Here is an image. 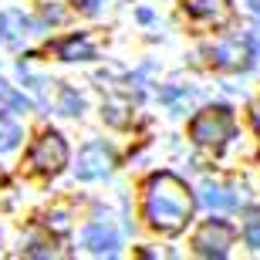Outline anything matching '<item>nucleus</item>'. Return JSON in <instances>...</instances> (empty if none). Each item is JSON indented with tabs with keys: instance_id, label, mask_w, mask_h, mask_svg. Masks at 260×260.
<instances>
[{
	"instance_id": "1",
	"label": "nucleus",
	"mask_w": 260,
	"mask_h": 260,
	"mask_svg": "<svg viewBox=\"0 0 260 260\" xmlns=\"http://www.w3.org/2000/svg\"><path fill=\"white\" fill-rule=\"evenodd\" d=\"M196 200L189 186L173 173H159L145 186V220L159 233H179L193 220Z\"/></svg>"
},
{
	"instance_id": "2",
	"label": "nucleus",
	"mask_w": 260,
	"mask_h": 260,
	"mask_svg": "<svg viewBox=\"0 0 260 260\" xmlns=\"http://www.w3.org/2000/svg\"><path fill=\"white\" fill-rule=\"evenodd\" d=\"M189 139L200 145H223L226 139H233V115L230 108L223 105H213V108H203L200 115L189 122Z\"/></svg>"
},
{
	"instance_id": "3",
	"label": "nucleus",
	"mask_w": 260,
	"mask_h": 260,
	"mask_svg": "<svg viewBox=\"0 0 260 260\" xmlns=\"http://www.w3.org/2000/svg\"><path fill=\"white\" fill-rule=\"evenodd\" d=\"M27 162H30V169H38V173H58V169L68 166V142L58 132H44L38 142L30 145Z\"/></svg>"
},
{
	"instance_id": "4",
	"label": "nucleus",
	"mask_w": 260,
	"mask_h": 260,
	"mask_svg": "<svg viewBox=\"0 0 260 260\" xmlns=\"http://www.w3.org/2000/svg\"><path fill=\"white\" fill-rule=\"evenodd\" d=\"M193 247H196L200 257L223 260L226 253H230V247H233V226H230V223H223V220L203 223L200 233H196V240H193Z\"/></svg>"
},
{
	"instance_id": "5",
	"label": "nucleus",
	"mask_w": 260,
	"mask_h": 260,
	"mask_svg": "<svg viewBox=\"0 0 260 260\" xmlns=\"http://www.w3.org/2000/svg\"><path fill=\"white\" fill-rule=\"evenodd\" d=\"M115 166V152L108 149L105 142H88L81 152H78V179H102V176L112 173Z\"/></svg>"
},
{
	"instance_id": "6",
	"label": "nucleus",
	"mask_w": 260,
	"mask_h": 260,
	"mask_svg": "<svg viewBox=\"0 0 260 260\" xmlns=\"http://www.w3.org/2000/svg\"><path fill=\"white\" fill-rule=\"evenodd\" d=\"M250 58H253V48L247 38H233V41H223L220 48L213 51V61L220 68H226V71H247L250 68Z\"/></svg>"
},
{
	"instance_id": "7",
	"label": "nucleus",
	"mask_w": 260,
	"mask_h": 260,
	"mask_svg": "<svg viewBox=\"0 0 260 260\" xmlns=\"http://www.w3.org/2000/svg\"><path fill=\"white\" fill-rule=\"evenodd\" d=\"M81 243L88 247V253H95V257H112L118 253V233L108 226V223H91L81 237Z\"/></svg>"
},
{
	"instance_id": "8",
	"label": "nucleus",
	"mask_w": 260,
	"mask_h": 260,
	"mask_svg": "<svg viewBox=\"0 0 260 260\" xmlns=\"http://www.w3.org/2000/svg\"><path fill=\"white\" fill-rule=\"evenodd\" d=\"M30 34V20L20 10H0V41L7 48H20Z\"/></svg>"
},
{
	"instance_id": "9",
	"label": "nucleus",
	"mask_w": 260,
	"mask_h": 260,
	"mask_svg": "<svg viewBox=\"0 0 260 260\" xmlns=\"http://www.w3.org/2000/svg\"><path fill=\"white\" fill-rule=\"evenodd\" d=\"M58 58L64 61H91L95 58V48H91V41L85 34H75V38H64L58 44Z\"/></svg>"
},
{
	"instance_id": "10",
	"label": "nucleus",
	"mask_w": 260,
	"mask_h": 260,
	"mask_svg": "<svg viewBox=\"0 0 260 260\" xmlns=\"http://www.w3.org/2000/svg\"><path fill=\"white\" fill-rule=\"evenodd\" d=\"M186 14H193V17H200V20L223 24V20H226V4H223V0H186Z\"/></svg>"
},
{
	"instance_id": "11",
	"label": "nucleus",
	"mask_w": 260,
	"mask_h": 260,
	"mask_svg": "<svg viewBox=\"0 0 260 260\" xmlns=\"http://www.w3.org/2000/svg\"><path fill=\"white\" fill-rule=\"evenodd\" d=\"M200 200L206 203L210 210H237V203H240L226 186H220V183H206L203 193H200Z\"/></svg>"
},
{
	"instance_id": "12",
	"label": "nucleus",
	"mask_w": 260,
	"mask_h": 260,
	"mask_svg": "<svg viewBox=\"0 0 260 260\" xmlns=\"http://www.w3.org/2000/svg\"><path fill=\"white\" fill-rule=\"evenodd\" d=\"M27 105H30V102L20 95V91H14L10 85L0 81V115H4V112H24Z\"/></svg>"
},
{
	"instance_id": "13",
	"label": "nucleus",
	"mask_w": 260,
	"mask_h": 260,
	"mask_svg": "<svg viewBox=\"0 0 260 260\" xmlns=\"http://www.w3.org/2000/svg\"><path fill=\"white\" fill-rule=\"evenodd\" d=\"M81 108H85L81 95H78V91H71V88H61V105H58L61 115H81Z\"/></svg>"
},
{
	"instance_id": "14",
	"label": "nucleus",
	"mask_w": 260,
	"mask_h": 260,
	"mask_svg": "<svg viewBox=\"0 0 260 260\" xmlns=\"http://www.w3.org/2000/svg\"><path fill=\"white\" fill-rule=\"evenodd\" d=\"M243 240H247V247L260 250V213H253L250 220L243 223Z\"/></svg>"
},
{
	"instance_id": "15",
	"label": "nucleus",
	"mask_w": 260,
	"mask_h": 260,
	"mask_svg": "<svg viewBox=\"0 0 260 260\" xmlns=\"http://www.w3.org/2000/svg\"><path fill=\"white\" fill-rule=\"evenodd\" d=\"M20 142V128L10 125V122H0V152H7Z\"/></svg>"
},
{
	"instance_id": "16",
	"label": "nucleus",
	"mask_w": 260,
	"mask_h": 260,
	"mask_svg": "<svg viewBox=\"0 0 260 260\" xmlns=\"http://www.w3.org/2000/svg\"><path fill=\"white\" fill-rule=\"evenodd\" d=\"M78 10H85V14H98V7H102V0H75Z\"/></svg>"
},
{
	"instance_id": "17",
	"label": "nucleus",
	"mask_w": 260,
	"mask_h": 260,
	"mask_svg": "<svg viewBox=\"0 0 260 260\" xmlns=\"http://www.w3.org/2000/svg\"><path fill=\"white\" fill-rule=\"evenodd\" d=\"M247 41H250L253 51H260V30H250V34H247Z\"/></svg>"
},
{
	"instance_id": "18",
	"label": "nucleus",
	"mask_w": 260,
	"mask_h": 260,
	"mask_svg": "<svg viewBox=\"0 0 260 260\" xmlns=\"http://www.w3.org/2000/svg\"><path fill=\"white\" fill-rule=\"evenodd\" d=\"M253 128H257V135H260V98H257V105H253Z\"/></svg>"
},
{
	"instance_id": "19",
	"label": "nucleus",
	"mask_w": 260,
	"mask_h": 260,
	"mask_svg": "<svg viewBox=\"0 0 260 260\" xmlns=\"http://www.w3.org/2000/svg\"><path fill=\"white\" fill-rule=\"evenodd\" d=\"M247 7H250L253 17H260V0H247Z\"/></svg>"
}]
</instances>
